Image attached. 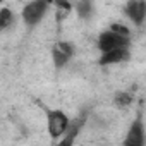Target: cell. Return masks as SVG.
I'll use <instances>...</instances> for the list:
<instances>
[{
    "mask_svg": "<svg viewBox=\"0 0 146 146\" xmlns=\"http://www.w3.org/2000/svg\"><path fill=\"white\" fill-rule=\"evenodd\" d=\"M74 141H76V137H74V136L65 134V137H64L62 141H58L55 146H74Z\"/></svg>",
    "mask_w": 146,
    "mask_h": 146,
    "instance_id": "obj_11",
    "label": "cell"
},
{
    "mask_svg": "<svg viewBox=\"0 0 146 146\" xmlns=\"http://www.w3.org/2000/svg\"><path fill=\"white\" fill-rule=\"evenodd\" d=\"M129 57V52L127 48H122V50H115V52H108V53H102L100 57V64L102 65H110V64H119L122 60H125Z\"/></svg>",
    "mask_w": 146,
    "mask_h": 146,
    "instance_id": "obj_7",
    "label": "cell"
},
{
    "mask_svg": "<svg viewBox=\"0 0 146 146\" xmlns=\"http://www.w3.org/2000/svg\"><path fill=\"white\" fill-rule=\"evenodd\" d=\"M90 9H91V4H90V2L78 4V11H79L81 16H88V14H90Z\"/></svg>",
    "mask_w": 146,
    "mask_h": 146,
    "instance_id": "obj_12",
    "label": "cell"
},
{
    "mask_svg": "<svg viewBox=\"0 0 146 146\" xmlns=\"http://www.w3.org/2000/svg\"><path fill=\"white\" fill-rule=\"evenodd\" d=\"M98 48H100L102 53L122 50V48H127V40L108 29V31H105L98 36Z\"/></svg>",
    "mask_w": 146,
    "mask_h": 146,
    "instance_id": "obj_2",
    "label": "cell"
},
{
    "mask_svg": "<svg viewBox=\"0 0 146 146\" xmlns=\"http://www.w3.org/2000/svg\"><path fill=\"white\" fill-rule=\"evenodd\" d=\"M69 125H70V120L62 110H50L46 113V131L50 137L58 139L60 136L67 134Z\"/></svg>",
    "mask_w": 146,
    "mask_h": 146,
    "instance_id": "obj_1",
    "label": "cell"
},
{
    "mask_svg": "<svg viewBox=\"0 0 146 146\" xmlns=\"http://www.w3.org/2000/svg\"><path fill=\"white\" fill-rule=\"evenodd\" d=\"M122 146H144V127L141 120H134L129 127Z\"/></svg>",
    "mask_w": 146,
    "mask_h": 146,
    "instance_id": "obj_4",
    "label": "cell"
},
{
    "mask_svg": "<svg viewBox=\"0 0 146 146\" xmlns=\"http://www.w3.org/2000/svg\"><path fill=\"white\" fill-rule=\"evenodd\" d=\"M46 9H48V4L46 2H41V0H36V2H29L24 5L23 9V19L28 26H35L38 24L45 14H46Z\"/></svg>",
    "mask_w": 146,
    "mask_h": 146,
    "instance_id": "obj_3",
    "label": "cell"
},
{
    "mask_svg": "<svg viewBox=\"0 0 146 146\" xmlns=\"http://www.w3.org/2000/svg\"><path fill=\"white\" fill-rule=\"evenodd\" d=\"M125 16L136 24L141 26L146 19V2H141V0H132V2L125 4Z\"/></svg>",
    "mask_w": 146,
    "mask_h": 146,
    "instance_id": "obj_5",
    "label": "cell"
},
{
    "mask_svg": "<svg viewBox=\"0 0 146 146\" xmlns=\"http://www.w3.org/2000/svg\"><path fill=\"white\" fill-rule=\"evenodd\" d=\"M52 57H53L55 67H64L69 62V58L72 57V46L67 41H58V43H55V46L52 50Z\"/></svg>",
    "mask_w": 146,
    "mask_h": 146,
    "instance_id": "obj_6",
    "label": "cell"
},
{
    "mask_svg": "<svg viewBox=\"0 0 146 146\" xmlns=\"http://www.w3.org/2000/svg\"><path fill=\"white\" fill-rule=\"evenodd\" d=\"M12 23V12L9 9H0V29H7Z\"/></svg>",
    "mask_w": 146,
    "mask_h": 146,
    "instance_id": "obj_8",
    "label": "cell"
},
{
    "mask_svg": "<svg viewBox=\"0 0 146 146\" xmlns=\"http://www.w3.org/2000/svg\"><path fill=\"white\" fill-rule=\"evenodd\" d=\"M110 31H113L115 35H119V36H122V38H125V40H129V35H131V31H129V28H127L125 24H119V23H115V24H112V26H110Z\"/></svg>",
    "mask_w": 146,
    "mask_h": 146,
    "instance_id": "obj_9",
    "label": "cell"
},
{
    "mask_svg": "<svg viewBox=\"0 0 146 146\" xmlns=\"http://www.w3.org/2000/svg\"><path fill=\"white\" fill-rule=\"evenodd\" d=\"M131 95H127V93H120L117 98H115V102H117V105H120V107H125V105H129L131 103Z\"/></svg>",
    "mask_w": 146,
    "mask_h": 146,
    "instance_id": "obj_10",
    "label": "cell"
}]
</instances>
